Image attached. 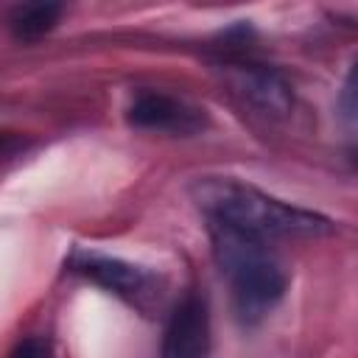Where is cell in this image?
<instances>
[{"label": "cell", "mask_w": 358, "mask_h": 358, "mask_svg": "<svg viewBox=\"0 0 358 358\" xmlns=\"http://www.w3.org/2000/svg\"><path fill=\"white\" fill-rule=\"evenodd\" d=\"M207 227L215 263L229 280L241 322L263 319L285 294V271L268 249V241L221 221H207Z\"/></svg>", "instance_id": "obj_2"}, {"label": "cell", "mask_w": 358, "mask_h": 358, "mask_svg": "<svg viewBox=\"0 0 358 358\" xmlns=\"http://www.w3.org/2000/svg\"><path fill=\"white\" fill-rule=\"evenodd\" d=\"M73 268L129 302L143 305V299L154 296V277L145 268L131 266L126 260L95 255V252H78L73 257Z\"/></svg>", "instance_id": "obj_4"}, {"label": "cell", "mask_w": 358, "mask_h": 358, "mask_svg": "<svg viewBox=\"0 0 358 358\" xmlns=\"http://www.w3.org/2000/svg\"><path fill=\"white\" fill-rule=\"evenodd\" d=\"M8 358H53V350L45 338H25L11 350Z\"/></svg>", "instance_id": "obj_8"}, {"label": "cell", "mask_w": 358, "mask_h": 358, "mask_svg": "<svg viewBox=\"0 0 358 358\" xmlns=\"http://www.w3.org/2000/svg\"><path fill=\"white\" fill-rule=\"evenodd\" d=\"M62 11L64 8L59 3H22L11 11L8 25L17 39H39L59 22Z\"/></svg>", "instance_id": "obj_7"}, {"label": "cell", "mask_w": 358, "mask_h": 358, "mask_svg": "<svg viewBox=\"0 0 358 358\" xmlns=\"http://www.w3.org/2000/svg\"><path fill=\"white\" fill-rule=\"evenodd\" d=\"M210 355V313L207 302L187 294L171 313L162 336L159 358H207Z\"/></svg>", "instance_id": "obj_3"}, {"label": "cell", "mask_w": 358, "mask_h": 358, "mask_svg": "<svg viewBox=\"0 0 358 358\" xmlns=\"http://www.w3.org/2000/svg\"><path fill=\"white\" fill-rule=\"evenodd\" d=\"M229 87L266 115H285L291 109V87L280 73L263 64H224Z\"/></svg>", "instance_id": "obj_5"}, {"label": "cell", "mask_w": 358, "mask_h": 358, "mask_svg": "<svg viewBox=\"0 0 358 358\" xmlns=\"http://www.w3.org/2000/svg\"><path fill=\"white\" fill-rule=\"evenodd\" d=\"M196 207L207 221H221L235 229L268 238H319L330 235L336 224L313 210L285 204L252 185L227 176H201L190 185Z\"/></svg>", "instance_id": "obj_1"}, {"label": "cell", "mask_w": 358, "mask_h": 358, "mask_svg": "<svg viewBox=\"0 0 358 358\" xmlns=\"http://www.w3.org/2000/svg\"><path fill=\"white\" fill-rule=\"evenodd\" d=\"M129 123L140 129L173 131V134H196L204 126V115L185 101H176L165 92H143L129 106Z\"/></svg>", "instance_id": "obj_6"}]
</instances>
